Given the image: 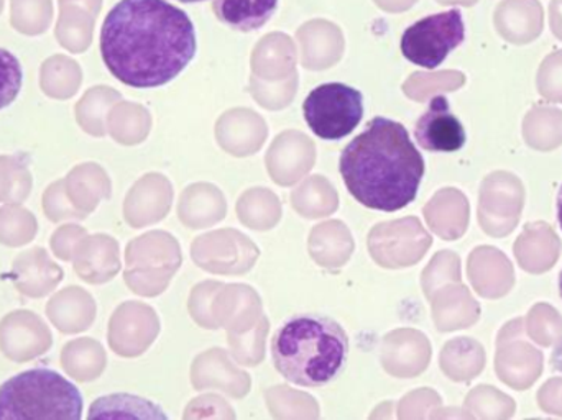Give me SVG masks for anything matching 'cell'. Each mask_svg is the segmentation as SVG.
I'll use <instances>...</instances> for the list:
<instances>
[{
    "mask_svg": "<svg viewBox=\"0 0 562 420\" xmlns=\"http://www.w3.org/2000/svg\"><path fill=\"white\" fill-rule=\"evenodd\" d=\"M196 49L193 20L168 0H121L102 23V61L131 88L168 84L190 66Z\"/></svg>",
    "mask_w": 562,
    "mask_h": 420,
    "instance_id": "6da1fadb",
    "label": "cell"
},
{
    "mask_svg": "<svg viewBox=\"0 0 562 420\" xmlns=\"http://www.w3.org/2000/svg\"><path fill=\"white\" fill-rule=\"evenodd\" d=\"M347 191L367 209H405L418 196L426 163L405 125L375 117L340 154Z\"/></svg>",
    "mask_w": 562,
    "mask_h": 420,
    "instance_id": "7a4b0ae2",
    "label": "cell"
},
{
    "mask_svg": "<svg viewBox=\"0 0 562 420\" xmlns=\"http://www.w3.org/2000/svg\"><path fill=\"white\" fill-rule=\"evenodd\" d=\"M349 337L339 322L319 314L288 317L272 340L277 372L303 388L329 385L342 373Z\"/></svg>",
    "mask_w": 562,
    "mask_h": 420,
    "instance_id": "3957f363",
    "label": "cell"
},
{
    "mask_svg": "<svg viewBox=\"0 0 562 420\" xmlns=\"http://www.w3.org/2000/svg\"><path fill=\"white\" fill-rule=\"evenodd\" d=\"M81 418V393L53 370H29L0 386V419Z\"/></svg>",
    "mask_w": 562,
    "mask_h": 420,
    "instance_id": "277c9868",
    "label": "cell"
},
{
    "mask_svg": "<svg viewBox=\"0 0 562 420\" xmlns=\"http://www.w3.org/2000/svg\"><path fill=\"white\" fill-rule=\"evenodd\" d=\"M363 112L362 92L342 82L317 86L303 102L304 121L321 140H342L359 127Z\"/></svg>",
    "mask_w": 562,
    "mask_h": 420,
    "instance_id": "5b68a950",
    "label": "cell"
},
{
    "mask_svg": "<svg viewBox=\"0 0 562 420\" xmlns=\"http://www.w3.org/2000/svg\"><path fill=\"white\" fill-rule=\"evenodd\" d=\"M465 23L461 10L432 13L413 23L402 36V53L413 65L436 69L464 43Z\"/></svg>",
    "mask_w": 562,
    "mask_h": 420,
    "instance_id": "8992f818",
    "label": "cell"
},
{
    "mask_svg": "<svg viewBox=\"0 0 562 420\" xmlns=\"http://www.w3.org/2000/svg\"><path fill=\"white\" fill-rule=\"evenodd\" d=\"M415 137L423 150L431 154H456L468 141L464 125L451 111L446 95H435L416 122Z\"/></svg>",
    "mask_w": 562,
    "mask_h": 420,
    "instance_id": "52a82bcc",
    "label": "cell"
},
{
    "mask_svg": "<svg viewBox=\"0 0 562 420\" xmlns=\"http://www.w3.org/2000/svg\"><path fill=\"white\" fill-rule=\"evenodd\" d=\"M280 0H214L220 22L237 32H256L276 15Z\"/></svg>",
    "mask_w": 562,
    "mask_h": 420,
    "instance_id": "ba28073f",
    "label": "cell"
},
{
    "mask_svg": "<svg viewBox=\"0 0 562 420\" xmlns=\"http://www.w3.org/2000/svg\"><path fill=\"white\" fill-rule=\"evenodd\" d=\"M22 82L23 71L19 59L9 49L0 48V111L19 98Z\"/></svg>",
    "mask_w": 562,
    "mask_h": 420,
    "instance_id": "9c48e42d",
    "label": "cell"
},
{
    "mask_svg": "<svg viewBox=\"0 0 562 420\" xmlns=\"http://www.w3.org/2000/svg\"><path fill=\"white\" fill-rule=\"evenodd\" d=\"M557 207H558V220H560V227L562 230V184L560 188V193H558Z\"/></svg>",
    "mask_w": 562,
    "mask_h": 420,
    "instance_id": "30bf717a",
    "label": "cell"
},
{
    "mask_svg": "<svg viewBox=\"0 0 562 420\" xmlns=\"http://www.w3.org/2000/svg\"><path fill=\"white\" fill-rule=\"evenodd\" d=\"M181 3H200L204 2V0H180Z\"/></svg>",
    "mask_w": 562,
    "mask_h": 420,
    "instance_id": "8fae6325",
    "label": "cell"
},
{
    "mask_svg": "<svg viewBox=\"0 0 562 420\" xmlns=\"http://www.w3.org/2000/svg\"><path fill=\"white\" fill-rule=\"evenodd\" d=\"M560 294H561V299H562V271L560 274Z\"/></svg>",
    "mask_w": 562,
    "mask_h": 420,
    "instance_id": "7c38bea8",
    "label": "cell"
}]
</instances>
